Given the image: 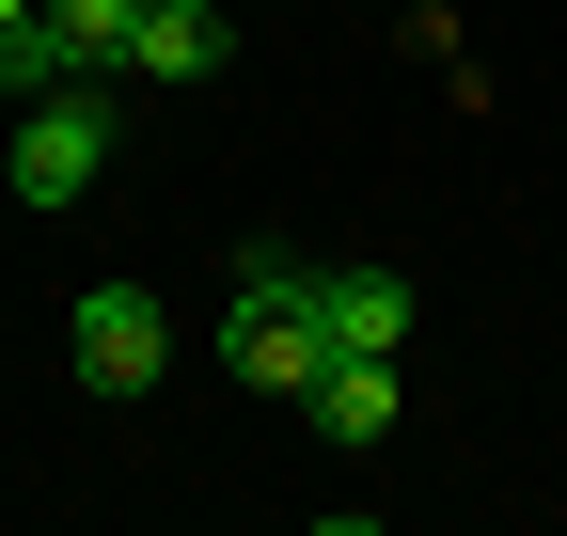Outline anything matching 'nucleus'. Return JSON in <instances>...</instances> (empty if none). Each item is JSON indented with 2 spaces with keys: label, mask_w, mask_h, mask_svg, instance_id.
Here are the masks:
<instances>
[{
  "label": "nucleus",
  "mask_w": 567,
  "mask_h": 536,
  "mask_svg": "<svg viewBox=\"0 0 567 536\" xmlns=\"http://www.w3.org/2000/svg\"><path fill=\"white\" fill-rule=\"evenodd\" d=\"M221 363L252 394H300L331 363V316H316V268H284V252H237V300H221Z\"/></svg>",
  "instance_id": "obj_1"
},
{
  "label": "nucleus",
  "mask_w": 567,
  "mask_h": 536,
  "mask_svg": "<svg viewBox=\"0 0 567 536\" xmlns=\"http://www.w3.org/2000/svg\"><path fill=\"white\" fill-rule=\"evenodd\" d=\"M95 174H111V95H95V80L32 95V111H17V143H0V189H17V206L48 221V206H80Z\"/></svg>",
  "instance_id": "obj_2"
},
{
  "label": "nucleus",
  "mask_w": 567,
  "mask_h": 536,
  "mask_svg": "<svg viewBox=\"0 0 567 536\" xmlns=\"http://www.w3.org/2000/svg\"><path fill=\"white\" fill-rule=\"evenodd\" d=\"M63 363H80L95 394H158V363H174L158 285H80V316H63Z\"/></svg>",
  "instance_id": "obj_3"
},
{
  "label": "nucleus",
  "mask_w": 567,
  "mask_h": 536,
  "mask_svg": "<svg viewBox=\"0 0 567 536\" xmlns=\"http://www.w3.org/2000/svg\"><path fill=\"white\" fill-rule=\"evenodd\" d=\"M221 63H237V17H221V0H142V17H126V80L189 95V80H221Z\"/></svg>",
  "instance_id": "obj_4"
},
{
  "label": "nucleus",
  "mask_w": 567,
  "mask_h": 536,
  "mask_svg": "<svg viewBox=\"0 0 567 536\" xmlns=\"http://www.w3.org/2000/svg\"><path fill=\"white\" fill-rule=\"evenodd\" d=\"M300 411H316V442H394L410 379H394V348H331V363L300 379Z\"/></svg>",
  "instance_id": "obj_5"
},
{
  "label": "nucleus",
  "mask_w": 567,
  "mask_h": 536,
  "mask_svg": "<svg viewBox=\"0 0 567 536\" xmlns=\"http://www.w3.org/2000/svg\"><path fill=\"white\" fill-rule=\"evenodd\" d=\"M316 316H331V348H410V285L394 268H316Z\"/></svg>",
  "instance_id": "obj_6"
},
{
  "label": "nucleus",
  "mask_w": 567,
  "mask_h": 536,
  "mask_svg": "<svg viewBox=\"0 0 567 536\" xmlns=\"http://www.w3.org/2000/svg\"><path fill=\"white\" fill-rule=\"evenodd\" d=\"M126 17H142V0H48V32H63L80 80H126Z\"/></svg>",
  "instance_id": "obj_7"
},
{
  "label": "nucleus",
  "mask_w": 567,
  "mask_h": 536,
  "mask_svg": "<svg viewBox=\"0 0 567 536\" xmlns=\"http://www.w3.org/2000/svg\"><path fill=\"white\" fill-rule=\"evenodd\" d=\"M63 80H80V63H63V32H48V0H32L17 32H0V95L32 111V95H63Z\"/></svg>",
  "instance_id": "obj_8"
},
{
  "label": "nucleus",
  "mask_w": 567,
  "mask_h": 536,
  "mask_svg": "<svg viewBox=\"0 0 567 536\" xmlns=\"http://www.w3.org/2000/svg\"><path fill=\"white\" fill-rule=\"evenodd\" d=\"M17 17H32V0H0V32H17Z\"/></svg>",
  "instance_id": "obj_9"
}]
</instances>
